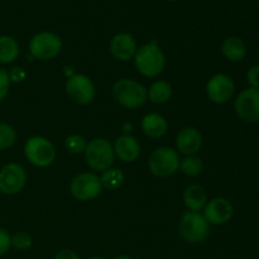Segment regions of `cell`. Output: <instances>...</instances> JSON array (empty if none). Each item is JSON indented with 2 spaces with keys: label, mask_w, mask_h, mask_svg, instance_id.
Wrapping results in <instances>:
<instances>
[{
  "label": "cell",
  "mask_w": 259,
  "mask_h": 259,
  "mask_svg": "<svg viewBox=\"0 0 259 259\" xmlns=\"http://www.w3.org/2000/svg\"><path fill=\"white\" fill-rule=\"evenodd\" d=\"M134 63L142 76L148 78L157 77L163 71L166 65V57L157 40H151L137 50L134 56Z\"/></svg>",
  "instance_id": "cell-1"
},
{
  "label": "cell",
  "mask_w": 259,
  "mask_h": 259,
  "mask_svg": "<svg viewBox=\"0 0 259 259\" xmlns=\"http://www.w3.org/2000/svg\"><path fill=\"white\" fill-rule=\"evenodd\" d=\"M210 233V224L200 212L186 211L179 220V234L190 244H199L206 240Z\"/></svg>",
  "instance_id": "cell-2"
},
{
  "label": "cell",
  "mask_w": 259,
  "mask_h": 259,
  "mask_svg": "<svg viewBox=\"0 0 259 259\" xmlns=\"http://www.w3.org/2000/svg\"><path fill=\"white\" fill-rule=\"evenodd\" d=\"M83 154H85L86 163L94 171L104 172L111 168L115 159L113 146L105 138H95L88 142Z\"/></svg>",
  "instance_id": "cell-3"
},
{
  "label": "cell",
  "mask_w": 259,
  "mask_h": 259,
  "mask_svg": "<svg viewBox=\"0 0 259 259\" xmlns=\"http://www.w3.org/2000/svg\"><path fill=\"white\" fill-rule=\"evenodd\" d=\"M113 95L121 106L126 109H137L148 99L147 89L142 83L131 78H120L113 86Z\"/></svg>",
  "instance_id": "cell-4"
},
{
  "label": "cell",
  "mask_w": 259,
  "mask_h": 259,
  "mask_svg": "<svg viewBox=\"0 0 259 259\" xmlns=\"http://www.w3.org/2000/svg\"><path fill=\"white\" fill-rule=\"evenodd\" d=\"M180 153L171 147H159L151 153L148 167L152 175L159 179L172 176L180 169Z\"/></svg>",
  "instance_id": "cell-5"
},
{
  "label": "cell",
  "mask_w": 259,
  "mask_h": 259,
  "mask_svg": "<svg viewBox=\"0 0 259 259\" xmlns=\"http://www.w3.org/2000/svg\"><path fill=\"white\" fill-rule=\"evenodd\" d=\"M24 156L30 164L45 168L55 162L56 148L52 142L46 137L34 136L25 142Z\"/></svg>",
  "instance_id": "cell-6"
},
{
  "label": "cell",
  "mask_w": 259,
  "mask_h": 259,
  "mask_svg": "<svg viewBox=\"0 0 259 259\" xmlns=\"http://www.w3.org/2000/svg\"><path fill=\"white\" fill-rule=\"evenodd\" d=\"M62 51V40L53 32H39L29 42L32 57L40 61L53 60Z\"/></svg>",
  "instance_id": "cell-7"
},
{
  "label": "cell",
  "mask_w": 259,
  "mask_h": 259,
  "mask_svg": "<svg viewBox=\"0 0 259 259\" xmlns=\"http://www.w3.org/2000/svg\"><path fill=\"white\" fill-rule=\"evenodd\" d=\"M66 94L73 103L89 105L96 96V89L93 80L83 73H73L66 81Z\"/></svg>",
  "instance_id": "cell-8"
},
{
  "label": "cell",
  "mask_w": 259,
  "mask_h": 259,
  "mask_svg": "<svg viewBox=\"0 0 259 259\" xmlns=\"http://www.w3.org/2000/svg\"><path fill=\"white\" fill-rule=\"evenodd\" d=\"M72 196L78 201H91L103 191L100 177L91 172H83L73 177L70 184Z\"/></svg>",
  "instance_id": "cell-9"
},
{
  "label": "cell",
  "mask_w": 259,
  "mask_h": 259,
  "mask_svg": "<svg viewBox=\"0 0 259 259\" xmlns=\"http://www.w3.org/2000/svg\"><path fill=\"white\" fill-rule=\"evenodd\" d=\"M27 184V172L19 163H8L0 169V192L4 195H17Z\"/></svg>",
  "instance_id": "cell-10"
},
{
  "label": "cell",
  "mask_w": 259,
  "mask_h": 259,
  "mask_svg": "<svg viewBox=\"0 0 259 259\" xmlns=\"http://www.w3.org/2000/svg\"><path fill=\"white\" fill-rule=\"evenodd\" d=\"M235 113L247 123L259 121V90L245 89L237 96L234 103Z\"/></svg>",
  "instance_id": "cell-11"
},
{
  "label": "cell",
  "mask_w": 259,
  "mask_h": 259,
  "mask_svg": "<svg viewBox=\"0 0 259 259\" xmlns=\"http://www.w3.org/2000/svg\"><path fill=\"white\" fill-rule=\"evenodd\" d=\"M235 91L234 81L225 73L211 76L206 83L207 98L215 104H227L233 98Z\"/></svg>",
  "instance_id": "cell-12"
},
{
  "label": "cell",
  "mask_w": 259,
  "mask_h": 259,
  "mask_svg": "<svg viewBox=\"0 0 259 259\" xmlns=\"http://www.w3.org/2000/svg\"><path fill=\"white\" fill-rule=\"evenodd\" d=\"M233 214H234V207L229 200L215 197L207 201L202 215L210 225H223L232 219Z\"/></svg>",
  "instance_id": "cell-13"
},
{
  "label": "cell",
  "mask_w": 259,
  "mask_h": 259,
  "mask_svg": "<svg viewBox=\"0 0 259 259\" xmlns=\"http://www.w3.org/2000/svg\"><path fill=\"white\" fill-rule=\"evenodd\" d=\"M137 50L138 47H137L136 39L129 33H118L114 35L110 42L111 55L121 62H126L134 58Z\"/></svg>",
  "instance_id": "cell-14"
},
{
  "label": "cell",
  "mask_w": 259,
  "mask_h": 259,
  "mask_svg": "<svg viewBox=\"0 0 259 259\" xmlns=\"http://www.w3.org/2000/svg\"><path fill=\"white\" fill-rule=\"evenodd\" d=\"M113 148L115 157H118L124 163H133L141 154V144L137 141L136 137L129 136V134L118 137Z\"/></svg>",
  "instance_id": "cell-15"
},
{
  "label": "cell",
  "mask_w": 259,
  "mask_h": 259,
  "mask_svg": "<svg viewBox=\"0 0 259 259\" xmlns=\"http://www.w3.org/2000/svg\"><path fill=\"white\" fill-rule=\"evenodd\" d=\"M202 136L196 128H185L177 134L176 148L177 152L185 156H194L201 149Z\"/></svg>",
  "instance_id": "cell-16"
},
{
  "label": "cell",
  "mask_w": 259,
  "mask_h": 259,
  "mask_svg": "<svg viewBox=\"0 0 259 259\" xmlns=\"http://www.w3.org/2000/svg\"><path fill=\"white\" fill-rule=\"evenodd\" d=\"M142 131L149 138L158 139L167 133L168 123L161 114L149 113L142 119Z\"/></svg>",
  "instance_id": "cell-17"
},
{
  "label": "cell",
  "mask_w": 259,
  "mask_h": 259,
  "mask_svg": "<svg viewBox=\"0 0 259 259\" xmlns=\"http://www.w3.org/2000/svg\"><path fill=\"white\" fill-rule=\"evenodd\" d=\"M184 202L189 211L200 212L207 204V194L200 185H190L184 192Z\"/></svg>",
  "instance_id": "cell-18"
},
{
  "label": "cell",
  "mask_w": 259,
  "mask_h": 259,
  "mask_svg": "<svg viewBox=\"0 0 259 259\" xmlns=\"http://www.w3.org/2000/svg\"><path fill=\"white\" fill-rule=\"evenodd\" d=\"M222 53L230 62H239L245 57L247 47L240 38L229 37L223 42Z\"/></svg>",
  "instance_id": "cell-19"
},
{
  "label": "cell",
  "mask_w": 259,
  "mask_h": 259,
  "mask_svg": "<svg viewBox=\"0 0 259 259\" xmlns=\"http://www.w3.org/2000/svg\"><path fill=\"white\" fill-rule=\"evenodd\" d=\"M147 95H148L149 101H152L153 104L167 103L172 96L171 83L164 80L154 81L147 90Z\"/></svg>",
  "instance_id": "cell-20"
},
{
  "label": "cell",
  "mask_w": 259,
  "mask_h": 259,
  "mask_svg": "<svg viewBox=\"0 0 259 259\" xmlns=\"http://www.w3.org/2000/svg\"><path fill=\"white\" fill-rule=\"evenodd\" d=\"M19 56L18 42L10 35H0V63H13Z\"/></svg>",
  "instance_id": "cell-21"
},
{
  "label": "cell",
  "mask_w": 259,
  "mask_h": 259,
  "mask_svg": "<svg viewBox=\"0 0 259 259\" xmlns=\"http://www.w3.org/2000/svg\"><path fill=\"white\" fill-rule=\"evenodd\" d=\"M125 181V176L118 168H109L104 171L100 176V182L103 189L118 190Z\"/></svg>",
  "instance_id": "cell-22"
},
{
  "label": "cell",
  "mask_w": 259,
  "mask_h": 259,
  "mask_svg": "<svg viewBox=\"0 0 259 259\" xmlns=\"http://www.w3.org/2000/svg\"><path fill=\"white\" fill-rule=\"evenodd\" d=\"M180 171L189 177H196L204 171V163L199 156H186L180 162Z\"/></svg>",
  "instance_id": "cell-23"
},
{
  "label": "cell",
  "mask_w": 259,
  "mask_h": 259,
  "mask_svg": "<svg viewBox=\"0 0 259 259\" xmlns=\"http://www.w3.org/2000/svg\"><path fill=\"white\" fill-rule=\"evenodd\" d=\"M88 141L81 134H71L65 139V147L70 153L81 154L85 152Z\"/></svg>",
  "instance_id": "cell-24"
},
{
  "label": "cell",
  "mask_w": 259,
  "mask_h": 259,
  "mask_svg": "<svg viewBox=\"0 0 259 259\" xmlns=\"http://www.w3.org/2000/svg\"><path fill=\"white\" fill-rule=\"evenodd\" d=\"M17 141V133L14 128L7 123H0V151L8 149Z\"/></svg>",
  "instance_id": "cell-25"
},
{
  "label": "cell",
  "mask_w": 259,
  "mask_h": 259,
  "mask_svg": "<svg viewBox=\"0 0 259 259\" xmlns=\"http://www.w3.org/2000/svg\"><path fill=\"white\" fill-rule=\"evenodd\" d=\"M10 243H12V247H14L15 249L19 250H27L32 247V238L27 233H15L14 235H12L10 238Z\"/></svg>",
  "instance_id": "cell-26"
},
{
  "label": "cell",
  "mask_w": 259,
  "mask_h": 259,
  "mask_svg": "<svg viewBox=\"0 0 259 259\" xmlns=\"http://www.w3.org/2000/svg\"><path fill=\"white\" fill-rule=\"evenodd\" d=\"M10 88V80L8 76V71L0 68V103L8 96Z\"/></svg>",
  "instance_id": "cell-27"
},
{
  "label": "cell",
  "mask_w": 259,
  "mask_h": 259,
  "mask_svg": "<svg viewBox=\"0 0 259 259\" xmlns=\"http://www.w3.org/2000/svg\"><path fill=\"white\" fill-rule=\"evenodd\" d=\"M10 238H12V235H10L5 229H2V228H0V257L4 255L5 253H8V250L12 247Z\"/></svg>",
  "instance_id": "cell-28"
},
{
  "label": "cell",
  "mask_w": 259,
  "mask_h": 259,
  "mask_svg": "<svg viewBox=\"0 0 259 259\" xmlns=\"http://www.w3.org/2000/svg\"><path fill=\"white\" fill-rule=\"evenodd\" d=\"M8 76H9L10 82H22V81L25 80L27 77V72L23 67H13L12 70L8 72Z\"/></svg>",
  "instance_id": "cell-29"
},
{
  "label": "cell",
  "mask_w": 259,
  "mask_h": 259,
  "mask_svg": "<svg viewBox=\"0 0 259 259\" xmlns=\"http://www.w3.org/2000/svg\"><path fill=\"white\" fill-rule=\"evenodd\" d=\"M247 81L250 88L259 90V66H253L247 72Z\"/></svg>",
  "instance_id": "cell-30"
},
{
  "label": "cell",
  "mask_w": 259,
  "mask_h": 259,
  "mask_svg": "<svg viewBox=\"0 0 259 259\" xmlns=\"http://www.w3.org/2000/svg\"><path fill=\"white\" fill-rule=\"evenodd\" d=\"M55 259H80L78 254L71 249H62L55 255Z\"/></svg>",
  "instance_id": "cell-31"
},
{
  "label": "cell",
  "mask_w": 259,
  "mask_h": 259,
  "mask_svg": "<svg viewBox=\"0 0 259 259\" xmlns=\"http://www.w3.org/2000/svg\"><path fill=\"white\" fill-rule=\"evenodd\" d=\"M114 259H134V258H132L131 255H119V257H115Z\"/></svg>",
  "instance_id": "cell-32"
},
{
  "label": "cell",
  "mask_w": 259,
  "mask_h": 259,
  "mask_svg": "<svg viewBox=\"0 0 259 259\" xmlns=\"http://www.w3.org/2000/svg\"><path fill=\"white\" fill-rule=\"evenodd\" d=\"M89 259H105V258H103V257H91V258H89Z\"/></svg>",
  "instance_id": "cell-33"
},
{
  "label": "cell",
  "mask_w": 259,
  "mask_h": 259,
  "mask_svg": "<svg viewBox=\"0 0 259 259\" xmlns=\"http://www.w3.org/2000/svg\"><path fill=\"white\" fill-rule=\"evenodd\" d=\"M169 2H174V0H169Z\"/></svg>",
  "instance_id": "cell-34"
}]
</instances>
